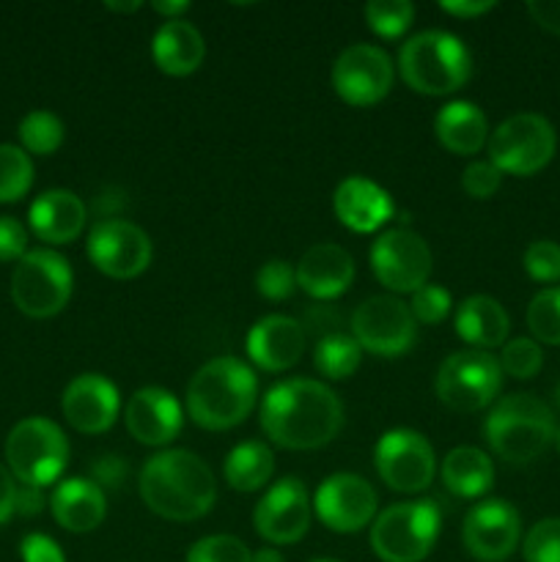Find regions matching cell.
<instances>
[{
  "label": "cell",
  "mask_w": 560,
  "mask_h": 562,
  "mask_svg": "<svg viewBox=\"0 0 560 562\" xmlns=\"http://www.w3.org/2000/svg\"><path fill=\"white\" fill-rule=\"evenodd\" d=\"M264 437L283 450H318L338 437L344 404L316 379H285L261 398Z\"/></svg>",
  "instance_id": "cell-1"
},
{
  "label": "cell",
  "mask_w": 560,
  "mask_h": 562,
  "mask_svg": "<svg viewBox=\"0 0 560 562\" xmlns=\"http://www.w3.org/2000/svg\"><path fill=\"white\" fill-rule=\"evenodd\" d=\"M137 488L146 508L168 521L201 519L217 499L212 470L190 450H163L152 456L143 464Z\"/></svg>",
  "instance_id": "cell-2"
},
{
  "label": "cell",
  "mask_w": 560,
  "mask_h": 562,
  "mask_svg": "<svg viewBox=\"0 0 560 562\" xmlns=\"http://www.w3.org/2000/svg\"><path fill=\"white\" fill-rule=\"evenodd\" d=\"M258 404V379L236 357H214L198 368L187 387V415L206 431H228L250 417Z\"/></svg>",
  "instance_id": "cell-3"
},
{
  "label": "cell",
  "mask_w": 560,
  "mask_h": 562,
  "mask_svg": "<svg viewBox=\"0 0 560 562\" xmlns=\"http://www.w3.org/2000/svg\"><path fill=\"white\" fill-rule=\"evenodd\" d=\"M555 415L533 393H514L500 398L483 420V437L500 461L525 467L544 456L555 442Z\"/></svg>",
  "instance_id": "cell-4"
},
{
  "label": "cell",
  "mask_w": 560,
  "mask_h": 562,
  "mask_svg": "<svg viewBox=\"0 0 560 562\" xmlns=\"http://www.w3.org/2000/svg\"><path fill=\"white\" fill-rule=\"evenodd\" d=\"M399 69L406 86L423 97H448L472 77V55L448 31H421L401 44Z\"/></svg>",
  "instance_id": "cell-5"
},
{
  "label": "cell",
  "mask_w": 560,
  "mask_h": 562,
  "mask_svg": "<svg viewBox=\"0 0 560 562\" xmlns=\"http://www.w3.org/2000/svg\"><path fill=\"white\" fill-rule=\"evenodd\" d=\"M443 514L434 499L384 508L371 525V549L382 562H423L437 547Z\"/></svg>",
  "instance_id": "cell-6"
},
{
  "label": "cell",
  "mask_w": 560,
  "mask_h": 562,
  "mask_svg": "<svg viewBox=\"0 0 560 562\" xmlns=\"http://www.w3.org/2000/svg\"><path fill=\"white\" fill-rule=\"evenodd\" d=\"M5 464L22 486L44 488L64 475L69 439L47 417H25L5 437Z\"/></svg>",
  "instance_id": "cell-7"
},
{
  "label": "cell",
  "mask_w": 560,
  "mask_h": 562,
  "mask_svg": "<svg viewBox=\"0 0 560 562\" xmlns=\"http://www.w3.org/2000/svg\"><path fill=\"white\" fill-rule=\"evenodd\" d=\"M71 285L75 274L60 252L27 250L11 274V300L25 316L53 318L69 305Z\"/></svg>",
  "instance_id": "cell-8"
},
{
  "label": "cell",
  "mask_w": 560,
  "mask_h": 562,
  "mask_svg": "<svg viewBox=\"0 0 560 562\" xmlns=\"http://www.w3.org/2000/svg\"><path fill=\"white\" fill-rule=\"evenodd\" d=\"M503 387V368L489 351L464 349L445 357L439 366L434 390L437 398L459 415H472L494 404Z\"/></svg>",
  "instance_id": "cell-9"
},
{
  "label": "cell",
  "mask_w": 560,
  "mask_h": 562,
  "mask_svg": "<svg viewBox=\"0 0 560 562\" xmlns=\"http://www.w3.org/2000/svg\"><path fill=\"white\" fill-rule=\"evenodd\" d=\"M489 162L500 173L533 176L547 168L558 148L552 124L538 113H516L489 132Z\"/></svg>",
  "instance_id": "cell-10"
},
{
  "label": "cell",
  "mask_w": 560,
  "mask_h": 562,
  "mask_svg": "<svg viewBox=\"0 0 560 562\" xmlns=\"http://www.w3.org/2000/svg\"><path fill=\"white\" fill-rule=\"evenodd\" d=\"M373 464L388 488L399 494L426 492L437 475V456L432 442L412 428H393L379 437Z\"/></svg>",
  "instance_id": "cell-11"
},
{
  "label": "cell",
  "mask_w": 560,
  "mask_h": 562,
  "mask_svg": "<svg viewBox=\"0 0 560 562\" xmlns=\"http://www.w3.org/2000/svg\"><path fill=\"white\" fill-rule=\"evenodd\" d=\"M88 261L113 280H132L148 269L154 245L141 225L130 220H99L88 234Z\"/></svg>",
  "instance_id": "cell-12"
},
{
  "label": "cell",
  "mask_w": 560,
  "mask_h": 562,
  "mask_svg": "<svg viewBox=\"0 0 560 562\" xmlns=\"http://www.w3.org/2000/svg\"><path fill=\"white\" fill-rule=\"evenodd\" d=\"M371 269L393 294H415L432 278L434 258L421 234L390 228L371 245Z\"/></svg>",
  "instance_id": "cell-13"
},
{
  "label": "cell",
  "mask_w": 560,
  "mask_h": 562,
  "mask_svg": "<svg viewBox=\"0 0 560 562\" xmlns=\"http://www.w3.org/2000/svg\"><path fill=\"white\" fill-rule=\"evenodd\" d=\"M415 318L399 296H371L351 313V338L373 357H401L415 344Z\"/></svg>",
  "instance_id": "cell-14"
},
{
  "label": "cell",
  "mask_w": 560,
  "mask_h": 562,
  "mask_svg": "<svg viewBox=\"0 0 560 562\" xmlns=\"http://www.w3.org/2000/svg\"><path fill=\"white\" fill-rule=\"evenodd\" d=\"M393 60L377 44H351L333 64L335 93L351 108L379 104L393 88Z\"/></svg>",
  "instance_id": "cell-15"
},
{
  "label": "cell",
  "mask_w": 560,
  "mask_h": 562,
  "mask_svg": "<svg viewBox=\"0 0 560 562\" xmlns=\"http://www.w3.org/2000/svg\"><path fill=\"white\" fill-rule=\"evenodd\" d=\"M379 499L371 483L351 472H335L313 494V514L327 530L351 536L377 519Z\"/></svg>",
  "instance_id": "cell-16"
},
{
  "label": "cell",
  "mask_w": 560,
  "mask_h": 562,
  "mask_svg": "<svg viewBox=\"0 0 560 562\" xmlns=\"http://www.w3.org/2000/svg\"><path fill=\"white\" fill-rule=\"evenodd\" d=\"M313 503L300 477H280L253 510V527L269 547H291L311 530Z\"/></svg>",
  "instance_id": "cell-17"
},
{
  "label": "cell",
  "mask_w": 560,
  "mask_h": 562,
  "mask_svg": "<svg viewBox=\"0 0 560 562\" xmlns=\"http://www.w3.org/2000/svg\"><path fill=\"white\" fill-rule=\"evenodd\" d=\"M461 541L478 562H503L519 549L522 516L508 499H483L472 505L461 525Z\"/></svg>",
  "instance_id": "cell-18"
},
{
  "label": "cell",
  "mask_w": 560,
  "mask_h": 562,
  "mask_svg": "<svg viewBox=\"0 0 560 562\" xmlns=\"http://www.w3.org/2000/svg\"><path fill=\"white\" fill-rule=\"evenodd\" d=\"M60 409H64L66 423L75 431L97 437L119 420V390L110 379L99 376V373H82V376L71 379L69 387L64 390Z\"/></svg>",
  "instance_id": "cell-19"
},
{
  "label": "cell",
  "mask_w": 560,
  "mask_h": 562,
  "mask_svg": "<svg viewBox=\"0 0 560 562\" xmlns=\"http://www.w3.org/2000/svg\"><path fill=\"white\" fill-rule=\"evenodd\" d=\"M126 431L148 448H165L173 442L184 423V412L173 393L165 387H141L130 395L124 409Z\"/></svg>",
  "instance_id": "cell-20"
},
{
  "label": "cell",
  "mask_w": 560,
  "mask_h": 562,
  "mask_svg": "<svg viewBox=\"0 0 560 562\" xmlns=\"http://www.w3.org/2000/svg\"><path fill=\"white\" fill-rule=\"evenodd\" d=\"M245 349L253 366L261 368V371H289L305 355V327L296 318L272 313V316H264L261 322L253 324Z\"/></svg>",
  "instance_id": "cell-21"
},
{
  "label": "cell",
  "mask_w": 560,
  "mask_h": 562,
  "mask_svg": "<svg viewBox=\"0 0 560 562\" xmlns=\"http://www.w3.org/2000/svg\"><path fill=\"white\" fill-rule=\"evenodd\" d=\"M333 209L338 223L355 234H373L395 214L390 192L366 176H349L340 181L335 187Z\"/></svg>",
  "instance_id": "cell-22"
},
{
  "label": "cell",
  "mask_w": 560,
  "mask_h": 562,
  "mask_svg": "<svg viewBox=\"0 0 560 562\" xmlns=\"http://www.w3.org/2000/svg\"><path fill=\"white\" fill-rule=\"evenodd\" d=\"M296 289L313 300H335L355 283V258L333 241H318L296 263Z\"/></svg>",
  "instance_id": "cell-23"
},
{
  "label": "cell",
  "mask_w": 560,
  "mask_h": 562,
  "mask_svg": "<svg viewBox=\"0 0 560 562\" xmlns=\"http://www.w3.org/2000/svg\"><path fill=\"white\" fill-rule=\"evenodd\" d=\"M86 203L71 190L42 192L27 212L31 231L47 245H71L86 228Z\"/></svg>",
  "instance_id": "cell-24"
},
{
  "label": "cell",
  "mask_w": 560,
  "mask_h": 562,
  "mask_svg": "<svg viewBox=\"0 0 560 562\" xmlns=\"http://www.w3.org/2000/svg\"><path fill=\"white\" fill-rule=\"evenodd\" d=\"M49 510L66 532H93L108 516V499L91 477H69L53 488Z\"/></svg>",
  "instance_id": "cell-25"
},
{
  "label": "cell",
  "mask_w": 560,
  "mask_h": 562,
  "mask_svg": "<svg viewBox=\"0 0 560 562\" xmlns=\"http://www.w3.org/2000/svg\"><path fill=\"white\" fill-rule=\"evenodd\" d=\"M206 44L201 31L187 20H168L159 25L152 42V58L163 75L187 77L201 69Z\"/></svg>",
  "instance_id": "cell-26"
},
{
  "label": "cell",
  "mask_w": 560,
  "mask_h": 562,
  "mask_svg": "<svg viewBox=\"0 0 560 562\" xmlns=\"http://www.w3.org/2000/svg\"><path fill=\"white\" fill-rule=\"evenodd\" d=\"M453 327L456 335H459L464 344H470L472 349L478 351H486L505 346L511 318L497 300H492V296L486 294H475L467 296V300L456 307Z\"/></svg>",
  "instance_id": "cell-27"
},
{
  "label": "cell",
  "mask_w": 560,
  "mask_h": 562,
  "mask_svg": "<svg viewBox=\"0 0 560 562\" xmlns=\"http://www.w3.org/2000/svg\"><path fill=\"white\" fill-rule=\"evenodd\" d=\"M434 135L450 154L472 157V154H478L489 143V121L478 104L456 99V102H448L437 113Z\"/></svg>",
  "instance_id": "cell-28"
},
{
  "label": "cell",
  "mask_w": 560,
  "mask_h": 562,
  "mask_svg": "<svg viewBox=\"0 0 560 562\" xmlns=\"http://www.w3.org/2000/svg\"><path fill=\"white\" fill-rule=\"evenodd\" d=\"M445 488L461 499H475L492 488L494 483V464L483 450L470 448H453L445 456L443 467H439Z\"/></svg>",
  "instance_id": "cell-29"
},
{
  "label": "cell",
  "mask_w": 560,
  "mask_h": 562,
  "mask_svg": "<svg viewBox=\"0 0 560 562\" xmlns=\"http://www.w3.org/2000/svg\"><path fill=\"white\" fill-rule=\"evenodd\" d=\"M225 483H228L234 492H258V488L267 486L275 475V453L269 450V445L264 442H242L225 456L223 464Z\"/></svg>",
  "instance_id": "cell-30"
},
{
  "label": "cell",
  "mask_w": 560,
  "mask_h": 562,
  "mask_svg": "<svg viewBox=\"0 0 560 562\" xmlns=\"http://www.w3.org/2000/svg\"><path fill=\"white\" fill-rule=\"evenodd\" d=\"M362 362V349L351 335L344 333H327L316 344L313 351V366L329 382H344V379L355 376L357 368Z\"/></svg>",
  "instance_id": "cell-31"
},
{
  "label": "cell",
  "mask_w": 560,
  "mask_h": 562,
  "mask_svg": "<svg viewBox=\"0 0 560 562\" xmlns=\"http://www.w3.org/2000/svg\"><path fill=\"white\" fill-rule=\"evenodd\" d=\"M64 121L49 110H33L20 121V143L27 154L36 157H49L64 143Z\"/></svg>",
  "instance_id": "cell-32"
},
{
  "label": "cell",
  "mask_w": 560,
  "mask_h": 562,
  "mask_svg": "<svg viewBox=\"0 0 560 562\" xmlns=\"http://www.w3.org/2000/svg\"><path fill=\"white\" fill-rule=\"evenodd\" d=\"M33 184L31 154L22 146L0 143V203H16Z\"/></svg>",
  "instance_id": "cell-33"
},
{
  "label": "cell",
  "mask_w": 560,
  "mask_h": 562,
  "mask_svg": "<svg viewBox=\"0 0 560 562\" xmlns=\"http://www.w3.org/2000/svg\"><path fill=\"white\" fill-rule=\"evenodd\" d=\"M527 329L536 344L560 346V285L541 289L527 305Z\"/></svg>",
  "instance_id": "cell-34"
},
{
  "label": "cell",
  "mask_w": 560,
  "mask_h": 562,
  "mask_svg": "<svg viewBox=\"0 0 560 562\" xmlns=\"http://www.w3.org/2000/svg\"><path fill=\"white\" fill-rule=\"evenodd\" d=\"M362 16L379 38H401L412 27L415 5L410 0H371L362 9Z\"/></svg>",
  "instance_id": "cell-35"
},
{
  "label": "cell",
  "mask_w": 560,
  "mask_h": 562,
  "mask_svg": "<svg viewBox=\"0 0 560 562\" xmlns=\"http://www.w3.org/2000/svg\"><path fill=\"white\" fill-rule=\"evenodd\" d=\"M544 366L541 344L533 338H514L500 351V368L514 379H533Z\"/></svg>",
  "instance_id": "cell-36"
},
{
  "label": "cell",
  "mask_w": 560,
  "mask_h": 562,
  "mask_svg": "<svg viewBox=\"0 0 560 562\" xmlns=\"http://www.w3.org/2000/svg\"><path fill=\"white\" fill-rule=\"evenodd\" d=\"M253 552L236 536H206L195 541L184 562H250Z\"/></svg>",
  "instance_id": "cell-37"
},
{
  "label": "cell",
  "mask_w": 560,
  "mask_h": 562,
  "mask_svg": "<svg viewBox=\"0 0 560 562\" xmlns=\"http://www.w3.org/2000/svg\"><path fill=\"white\" fill-rule=\"evenodd\" d=\"M525 562H560V519H541L522 541Z\"/></svg>",
  "instance_id": "cell-38"
},
{
  "label": "cell",
  "mask_w": 560,
  "mask_h": 562,
  "mask_svg": "<svg viewBox=\"0 0 560 562\" xmlns=\"http://www.w3.org/2000/svg\"><path fill=\"white\" fill-rule=\"evenodd\" d=\"M296 289V269L283 258H272L256 272V291L269 302L289 300Z\"/></svg>",
  "instance_id": "cell-39"
},
{
  "label": "cell",
  "mask_w": 560,
  "mask_h": 562,
  "mask_svg": "<svg viewBox=\"0 0 560 562\" xmlns=\"http://www.w3.org/2000/svg\"><path fill=\"white\" fill-rule=\"evenodd\" d=\"M522 267L536 283H558L560 280V245L552 239H538L522 256Z\"/></svg>",
  "instance_id": "cell-40"
},
{
  "label": "cell",
  "mask_w": 560,
  "mask_h": 562,
  "mask_svg": "<svg viewBox=\"0 0 560 562\" xmlns=\"http://www.w3.org/2000/svg\"><path fill=\"white\" fill-rule=\"evenodd\" d=\"M450 307H453V300H450V291L443 289L437 283H426L423 289H417L412 294L410 313L415 322L421 324H439L448 318Z\"/></svg>",
  "instance_id": "cell-41"
},
{
  "label": "cell",
  "mask_w": 560,
  "mask_h": 562,
  "mask_svg": "<svg viewBox=\"0 0 560 562\" xmlns=\"http://www.w3.org/2000/svg\"><path fill=\"white\" fill-rule=\"evenodd\" d=\"M500 184H503V173H500L489 159L470 162L464 168V173H461V187H464L467 195L475 198V201H486V198H492L494 192L500 190Z\"/></svg>",
  "instance_id": "cell-42"
},
{
  "label": "cell",
  "mask_w": 560,
  "mask_h": 562,
  "mask_svg": "<svg viewBox=\"0 0 560 562\" xmlns=\"http://www.w3.org/2000/svg\"><path fill=\"white\" fill-rule=\"evenodd\" d=\"M27 252V231L16 217H0V261H20Z\"/></svg>",
  "instance_id": "cell-43"
},
{
  "label": "cell",
  "mask_w": 560,
  "mask_h": 562,
  "mask_svg": "<svg viewBox=\"0 0 560 562\" xmlns=\"http://www.w3.org/2000/svg\"><path fill=\"white\" fill-rule=\"evenodd\" d=\"M20 554L22 562H66L64 549L42 532H31V536L22 538Z\"/></svg>",
  "instance_id": "cell-44"
},
{
  "label": "cell",
  "mask_w": 560,
  "mask_h": 562,
  "mask_svg": "<svg viewBox=\"0 0 560 562\" xmlns=\"http://www.w3.org/2000/svg\"><path fill=\"white\" fill-rule=\"evenodd\" d=\"M130 472V464H126L121 456H99L91 464V481L97 483L99 488H119L121 481Z\"/></svg>",
  "instance_id": "cell-45"
},
{
  "label": "cell",
  "mask_w": 560,
  "mask_h": 562,
  "mask_svg": "<svg viewBox=\"0 0 560 562\" xmlns=\"http://www.w3.org/2000/svg\"><path fill=\"white\" fill-rule=\"evenodd\" d=\"M527 14H530L533 22L541 25L544 31L560 36V0H530V3H527Z\"/></svg>",
  "instance_id": "cell-46"
},
{
  "label": "cell",
  "mask_w": 560,
  "mask_h": 562,
  "mask_svg": "<svg viewBox=\"0 0 560 562\" xmlns=\"http://www.w3.org/2000/svg\"><path fill=\"white\" fill-rule=\"evenodd\" d=\"M16 477L5 464H0V525L16 514Z\"/></svg>",
  "instance_id": "cell-47"
},
{
  "label": "cell",
  "mask_w": 560,
  "mask_h": 562,
  "mask_svg": "<svg viewBox=\"0 0 560 562\" xmlns=\"http://www.w3.org/2000/svg\"><path fill=\"white\" fill-rule=\"evenodd\" d=\"M494 0H445L439 9L445 11V14L456 16V20H472V16H481L486 14V11L494 9Z\"/></svg>",
  "instance_id": "cell-48"
},
{
  "label": "cell",
  "mask_w": 560,
  "mask_h": 562,
  "mask_svg": "<svg viewBox=\"0 0 560 562\" xmlns=\"http://www.w3.org/2000/svg\"><path fill=\"white\" fill-rule=\"evenodd\" d=\"M44 505H47V503H44L42 488L22 486V483H20V488H16V514H20V516H36V514H42Z\"/></svg>",
  "instance_id": "cell-49"
},
{
  "label": "cell",
  "mask_w": 560,
  "mask_h": 562,
  "mask_svg": "<svg viewBox=\"0 0 560 562\" xmlns=\"http://www.w3.org/2000/svg\"><path fill=\"white\" fill-rule=\"evenodd\" d=\"M152 9L157 11V14L165 16V22L168 20H184V14L190 11V3L187 0H157V3H152Z\"/></svg>",
  "instance_id": "cell-50"
},
{
  "label": "cell",
  "mask_w": 560,
  "mask_h": 562,
  "mask_svg": "<svg viewBox=\"0 0 560 562\" xmlns=\"http://www.w3.org/2000/svg\"><path fill=\"white\" fill-rule=\"evenodd\" d=\"M250 562H285V560L275 547H264V549H258V552H253Z\"/></svg>",
  "instance_id": "cell-51"
},
{
  "label": "cell",
  "mask_w": 560,
  "mask_h": 562,
  "mask_svg": "<svg viewBox=\"0 0 560 562\" xmlns=\"http://www.w3.org/2000/svg\"><path fill=\"white\" fill-rule=\"evenodd\" d=\"M104 9L119 11V14H135L137 9H143V3L141 0H132V3H113V0H108V3H104Z\"/></svg>",
  "instance_id": "cell-52"
},
{
  "label": "cell",
  "mask_w": 560,
  "mask_h": 562,
  "mask_svg": "<svg viewBox=\"0 0 560 562\" xmlns=\"http://www.w3.org/2000/svg\"><path fill=\"white\" fill-rule=\"evenodd\" d=\"M555 450H558V456H560V428L555 431Z\"/></svg>",
  "instance_id": "cell-53"
},
{
  "label": "cell",
  "mask_w": 560,
  "mask_h": 562,
  "mask_svg": "<svg viewBox=\"0 0 560 562\" xmlns=\"http://www.w3.org/2000/svg\"><path fill=\"white\" fill-rule=\"evenodd\" d=\"M311 562H340V560H333V558H316V560H311Z\"/></svg>",
  "instance_id": "cell-54"
},
{
  "label": "cell",
  "mask_w": 560,
  "mask_h": 562,
  "mask_svg": "<svg viewBox=\"0 0 560 562\" xmlns=\"http://www.w3.org/2000/svg\"><path fill=\"white\" fill-rule=\"evenodd\" d=\"M555 395H558V404H560V384H558V393H555Z\"/></svg>",
  "instance_id": "cell-55"
}]
</instances>
